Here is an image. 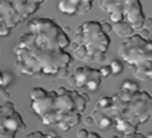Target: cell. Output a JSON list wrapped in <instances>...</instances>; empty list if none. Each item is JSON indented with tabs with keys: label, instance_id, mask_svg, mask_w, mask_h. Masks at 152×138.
<instances>
[{
	"label": "cell",
	"instance_id": "obj_17",
	"mask_svg": "<svg viewBox=\"0 0 152 138\" xmlns=\"http://www.w3.org/2000/svg\"><path fill=\"white\" fill-rule=\"evenodd\" d=\"M73 93V100H74V105H75V111L80 114H82L86 110V106L90 101V97L86 93H80L78 90H72Z\"/></svg>",
	"mask_w": 152,
	"mask_h": 138
},
{
	"label": "cell",
	"instance_id": "obj_22",
	"mask_svg": "<svg viewBox=\"0 0 152 138\" xmlns=\"http://www.w3.org/2000/svg\"><path fill=\"white\" fill-rule=\"evenodd\" d=\"M111 102H113V98H111V97H107V96L101 97V98L98 100L95 108L99 109V110H106V109H109V108L111 106Z\"/></svg>",
	"mask_w": 152,
	"mask_h": 138
},
{
	"label": "cell",
	"instance_id": "obj_2",
	"mask_svg": "<svg viewBox=\"0 0 152 138\" xmlns=\"http://www.w3.org/2000/svg\"><path fill=\"white\" fill-rule=\"evenodd\" d=\"M27 28L33 44L41 48L65 49L70 46L68 32L49 17H36L29 20Z\"/></svg>",
	"mask_w": 152,
	"mask_h": 138
},
{
	"label": "cell",
	"instance_id": "obj_15",
	"mask_svg": "<svg viewBox=\"0 0 152 138\" xmlns=\"http://www.w3.org/2000/svg\"><path fill=\"white\" fill-rule=\"evenodd\" d=\"M91 118L94 120V124L97 125L99 129H102V130H107V129H110L114 124V121L109 116H106L103 111L97 109V108H94V110H93Z\"/></svg>",
	"mask_w": 152,
	"mask_h": 138
},
{
	"label": "cell",
	"instance_id": "obj_12",
	"mask_svg": "<svg viewBox=\"0 0 152 138\" xmlns=\"http://www.w3.org/2000/svg\"><path fill=\"white\" fill-rule=\"evenodd\" d=\"M54 110L58 114H68L75 111L74 100H73L72 90H68L65 86H60L56 89Z\"/></svg>",
	"mask_w": 152,
	"mask_h": 138
},
{
	"label": "cell",
	"instance_id": "obj_24",
	"mask_svg": "<svg viewBox=\"0 0 152 138\" xmlns=\"http://www.w3.org/2000/svg\"><path fill=\"white\" fill-rule=\"evenodd\" d=\"M56 134L52 133V131H49V133H42L41 130H36V131H32V133H29L25 138H54Z\"/></svg>",
	"mask_w": 152,
	"mask_h": 138
},
{
	"label": "cell",
	"instance_id": "obj_26",
	"mask_svg": "<svg viewBox=\"0 0 152 138\" xmlns=\"http://www.w3.org/2000/svg\"><path fill=\"white\" fill-rule=\"evenodd\" d=\"M12 32V29L8 28L3 21H0V37H8Z\"/></svg>",
	"mask_w": 152,
	"mask_h": 138
},
{
	"label": "cell",
	"instance_id": "obj_23",
	"mask_svg": "<svg viewBox=\"0 0 152 138\" xmlns=\"http://www.w3.org/2000/svg\"><path fill=\"white\" fill-rule=\"evenodd\" d=\"M122 89H126V90H130L132 93H136L139 92V84L136 81H132V80H126L123 84H122Z\"/></svg>",
	"mask_w": 152,
	"mask_h": 138
},
{
	"label": "cell",
	"instance_id": "obj_35",
	"mask_svg": "<svg viewBox=\"0 0 152 138\" xmlns=\"http://www.w3.org/2000/svg\"><path fill=\"white\" fill-rule=\"evenodd\" d=\"M87 138H101V136H98L97 133H94V131H89V136Z\"/></svg>",
	"mask_w": 152,
	"mask_h": 138
},
{
	"label": "cell",
	"instance_id": "obj_13",
	"mask_svg": "<svg viewBox=\"0 0 152 138\" xmlns=\"http://www.w3.org/2000/svg\"><path fill=\"white\" fill-rule=\"evenodd\" d=\"M99 8L103 12L109 13L110 21L113 24L123 20V15H122L123 0H99Z\"/></svg>",
	"mask_w": 152,
	"mask_h": 138
},
{
	"label": "cell",
	"instance_id": "obj_29",
	"mask_svg": "<svg viewBox=\"0 0 152 138\" xmlns=\"http://www.w3.org/2000/svg\"><path fill=\"white\" fill-rule=\"evenodd\" d=\"M99 72H101L102 78H106V77H109V76H111V69H110L109 65H107V66H102V68L99 69Z\"/></svg>",
	"mask_w": 152,
	"mask_h": 138
},
{
	"label": "cell",
	"instance_id": "obj_30",
	"mask_svg": "<svg viewBox=\"0 0 152 138\" xmlns=\"http://www.w3.org/2000/svg\"><path fill=\"white\" fill-rule=\"evenodd\" d=\"M99 23H101V29L106 35H109L111 32V23H107V21H99Z\"/></svg>",
	"mask_w": 152,
	"mask_h": 138
},
{
	"label": "cell",
	"instance_id": "obj_37",
	"mask_svg": "<svg viewBox=\"0 0 152 138\" xmlns=\"http://www.w3.org/2000/svg\"><path fill=\"white\" fill-rule=\"evenodd\" d=\"M32 1H34V3H37V4H40V5H41L44 1H46V0H32Z\"/></svg>",
	"mask_w": 152,
	"mask_h": 138
},
{
	"label": "cell",
	"instance_id": "obj_8",
	"mask_svg": "<svg viewBox=\"0 0 152 138\" xmlns=\"http://www.w3.org/2000/svg\"><path fill=\"white\" fill-rule=\"evenodd\" d=\"M102 76L99 69H93L90 66H78L73 75L68 77L69 85L74 89H86L95 92L102 84Z\"/></svg>",
	"mask_w": 152,
	"mask_h": 138
},
{
	"label": "cell",
	"instance_id": "obj_4",
	"mask_svg": "<svg viewBox=\"0 0 152 138\" xmlns=\"http://www.w3.org/2000/svg\"><path fill=\"white\" fill-rule=\"evenodd\" d=\"M119 58L127 63L131 68L152 64V41L142 39L138 33L131 35L118 48Z\"/></svg>",
	"mask_w": 152,
	"mask_h": 138
},
{
	"label": "cell",
	"instance_id": "obj_36",
	"mask_svg": "<svg viewBox=\"0 0 152 138\" xmlns=\"http://www.w3.org/2000/svg\"><path fill=\"white\" fill-rule=\"evenodd\" d=\"M0 88H3V72L0 70Z\"/></svg>",
	"mask_w": 152,
	"mask_h": 138
},
{
	"label": "cell",
	"instance_id": "obj_1",
	"mask_svg": "<svg viewBox=\"0 0 152 138\" xmlns=\"http://www.w3.org/2000/svg\"><path fill=\"white\" fill-rule=\"evenodd\" d=\"M15 72L19 75L41 77V76H56L62 68H69L73 63L72 55L65 49L41 48L32 41L28 32L19 37L13 48Z\"/></svg>",
	"mask_w": 152,
	"mask_h": 138
},
{
	"label": "cell",
	"instance_id": "obj_28",
	"mask_svg": "<svg viewBox=\"0 0 152 138\" xmlns=\"http://www.w3.org/2000/svg\"><path fill=\"white\" fill-rule=\"evenodd\" d=\"M56 77H58V78H68L69 77V68L60 69L57 72V75H56Z\"/></svg>",
	"mask_w": 152,
	"mask_h": 138
},
{
	"label": "cell",
	"instance_id": "obj_16",
	"mask_svg": "<svg viewBox=\"0 0 152 138\" xmlns=\"http://www.w3.org/2000/svg\"><path fill=\"white\" fill-rule=\"evenodd\" d=\"M81 118H82V114L77 113V111L68 113V114H65V116H64L62 121L57 125V128H60L61 130H64V131H68V130H70V129L73 128V126L80 124Z\"/></svg>",
	"mask_w": 152,
	"mask_h": 138
},
{
	"label": "cell",
	"instance_id": "obj_27",
	"mask_svg": "<svg viewBox=\"0 0 152 138\" xmlns=\"http://www.w3.org/2000/svg\"><path fill=\"white\" fill-rule=\"evenodd\" d=\"M17 133L11 130H7V129H0V138H15Z\"/></svg>",
	"mask_w": 152,
	"mask_h": 138
},
{
	"label": "cell",
	"instance_id": "obj_7",
	"mask_svg": "<svg viewBox=\"0 0 152 138\" xmlns=\"http://www.w3.org/2000/svg\"><path fill=\"white\" fill-rule=\"evenodd\" d=\"M152 111V97L145 90H139L134 93L132 97L126 102L123 117L131 124L139 126L144 125L151 120Z\"/></svg>",
	"mask_w": 152,
	"mask_h": 138
},
{
	"label": "cell",
	"instance_id": "obj_3",
	"mask_svg": "<svg viewBox=\"0 0 152 138\" xmlns=\"http://www.w3.org/2000/svg\"><path fill=\"white\" fill-rule=\"evenodd\" d=\"M110 36L101 29L99 21H86L78 25L74 35V44L86 48L91 61L104 64L106 55L110 48Z\"/></svg>",
	"mask_w": 152,
	"mask_h": 138
},
{
	"label": "cell",
	"instance_id": "obj_5",
	"mask_svg": "<svg viewBox=\"0 0 152 138\" xmlns=\"http://www.w3.org/2000/svg\"><path fill=\"white\" fill-rule=\"evenodd\" d=\"M31 109L40 118L42 125L57 126L62 120L64 114H58L54 110L56 90H46L44 88H32L29 90Z\"/></svg>",
	"mask_w": 152,
	"mask_h": 138
},
{
	"label": "cell",
	"instance_id": "obj_38",
	"mask_svg": "<svg viewBox=\"0 0 152 138\" xmlns=\"http://www.w3.org/2000/svg\"><path fill=\"white\" fill-rule=\"evenodd\" d=\"M109 138H119V137H116V136H111V137H109Z\"/></svg>",
	"mask_w": 152,
	"mask_h": 138
},
{
	"label": "cell",
	"instance_id": "obj_19",
	"mask_svg": "<svg viewBox=\"0 0 152 138\" xmlns=\"http://www.w3.org/2000/svg\"><path fill=\"white\" fill-rule=\"evenodd\" d=\"M132 75L136 80L140 81H148L152 78V64L150 65H143L132 68Z\"/></svg>",
	"mask_w": 152,
	"mask_h": 138
},
{
	"label": "cell",
	"instance_id": "obj_31",
	"mask_svg": "<svg viewBox=\"0 0 152 138\" xmlns=\"http://www.w3.org/2000/svg\"><path fill=\"white\" fill-rule=\"evenodd\" d=\"M0 97L4 101H10V93L7 92V88H0Z\"/></svg>",
	"mask_w": 152,
	"mask_h": 138
},
{
	"label": "cell",
	"instance_id": "obj_10",
	"mask_svg": "<svg viewBox=\"0 0 152 138\" xmlns=\"http://www.w3.org/2000/svg\"><path fill=\"white\" fill-rule=\"evenodd\" d=\"M122 15H123V20L134 31L142 29L145 16L144 12H143L140 0H123Z\"/></svg>",
	"mask_w": 152,
	"mask_h": 138
},
{
	"label": "cell",
	"instance_id": "obj_14",
	"mask_svg": "<svg viewBox=\"0 0 152 138\" xmlns=\"http://www.w3.org/2000/svg\"><path fill=\"white\" fill-rule=\"evenodd\" d=\"M113 126L115 128V130L118 131V133H121L122 136H130V134H134L138 131L139 126L131 124L128 120H126L124 117L123 118H119L116 120V121H114Z\"/></svg>",
	"mask_w": 152,
	"mask_h": 138
},
{
	"label": "cell",
	"instance_id": "obj_11",
	"mask_svg": "<svg viewBox=\"0 0 152 138\" xmlns=\"http://www.w3.org/2000/svg\"><path fill=\"white\" fill-rule=\"evenodd\" d=\"M94 0H58V10L66 16L86 15L93 8Z\"/></svg>",
	"mask_w": 152,
	"mask_h": 138
},
{
	"label": "cell",
	"instance_id": "obj_39",
	"mask_svg": "<svg viewBox=\"0 0 152 138\" xmlns=\"http://www.w3.org/2000/svg\"><path fill=\"white\" fill-rule=\"evenodd\" d=\"M54 138H62V137H57V136H56V137H54Z\"/></svg>",
	"mask_w": 152,
	"mask_h": 138
},
{
	"label": "cell",
	"instance_id": "obj_32",
	"mask_svg": "<svg viewBox=\"0 0 152 138\" xmlns=\"http://www.w3.org/2000/svg\"><path fill=\"white\" fill-rule=\"evenodd\" d=\"M87 136H89V130H87L86 128L80 129V130L77 131V138H87Z\"/></svg>",
	"mask_w": 152,
	"mask_h": 138
},
{
	"label": "cell",
	"instance_id": "obj_21",
	"mask_svg": "<svg viewBox=\"0 0 152 138\" xmlns=\"http://www.w3.org/2000/svg\"><path fill=\"white\" fill-rule=\"evenodd\" d=\"M109 66L111 69V75L118 76L123 72V63H122V60H119V58H114V60L110 63Z\"/></svg>",
	"mask_w": 152,
	"mask_h": 138
},
{
	"label": "cell",
	"instance_id": "obj_9",
	"mask_svg": "<svg viewBox=\"0 0 152 138\" xmlns=\"http://www.w3.org/2000/svg\"><path fill=\"white\" fill-rule=\"evenodd\" d=\"M0 129H7L11 131L27 130V125L23 121V117L16 110L15 104L11 101H5L0 105Z\"/></svg>",
	"mask_w": 152,
	"mask_h": 138
},
{
	"label": "cell",
	"instance_id": "obj_33",
	"mask_svg": "<svg viewBox=\"0 0 152 138\" xmlns=\"http://www.w3.org/2000/svg\"><path fill=\"white\" fill-rule=\"evenodd\" d=\"M122 138H145V137L143 136L142 133H139V131H136V133H134V134H130V136H123Z\"/></svg>",
	"mask_w": 152,
	"mask_h": 138
},
{
	"label": "cell",
	"instance_id": "obj_34",
	"mask_svg": "<svg viewBox=\"0 0 152 138\" xmlns=\"http://www.w3.org/2000/svg\"><path fill=\"white\" fill-rule=\"evenodd\" d=\"M85 125H86V126H93V125H94V120L91 118V116L86 117V120H85Z\"/></svg>",
	"mask_w": 152,
	"mask_h": 138
},
{
	"label": "cell",
	"instance_id": "obj_18",
	"mask_svg": "<svg viewBox=\"0 0 152 138\" xmlns=\"http://www.w3.org/2000/svg\"><path fill=\"white\" fill-rule=\"evenodd\" d=\"M111 32H114L115 35H118L119 37H124V39H127V37H130L131 35H134L135 31H134V29L131 28L124 20H122V21H119V23L111 24Z\"/></svg>",
	"mask_w": 152,
	"mask_h": 138
},
{
	"label": "cell",
	"instance_id": "obj_25",
	"mask_svg": "<svg viewBox=\"0 0 152 138\" xmlns=\"http://www.w3.org/2000/svg\"><path fill=\"white\" fill-rule=\"evenodd\" d=\"M132 94H134L132 92H130V90H126V89H122V88L118 90V93H116V96H118L119 98H121L122 101H124V102H127L128 100L132 97Z\"/></svg>",
	"mask_w": 152,
	"mask_h": 138
},
{
	"label": "cell",
	"instance_id": "obj_20",
	"mask_svg": "<svg viewBox=\"0 0 152 138\" xmlns=\"http://www.w3.org/2000/svg\"><path fill=\"white\" fill-rule=\"evenodd\" d=\"M70 45L73 46L74 49V58L75 60H81V61H85V63H90V57H89V53H87L86 48L83 45H77L74 43H70Z\"/></svg>",
	"mask_w": 152,
	"mask_h": 138
},
{
	"label": "cell",
	"instance_id": "obj_6",
	"mask_svg": "<svg viewBox=\"0 0 152 138\" xmlns=\"http://www.w3.org/2000/svg\"><path fill=\"white\" fill-rule=\"evenodd\" d=\"M40 4L32 0H0V21L13 29L36 13Z\"/></svg>",
	"mask_w": 152,
	"mask_h": 138
}]
</instances>
